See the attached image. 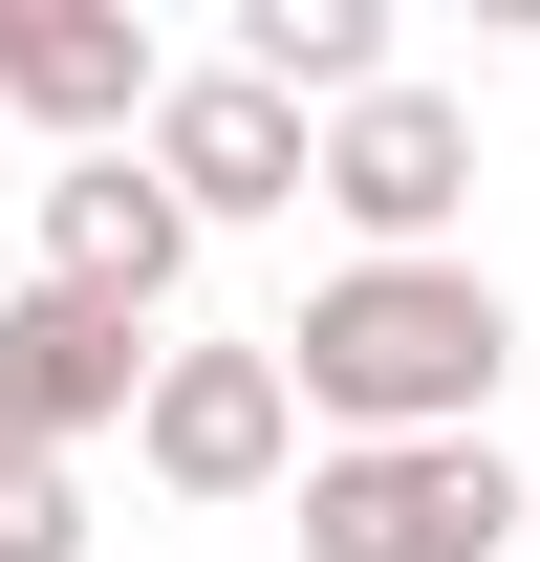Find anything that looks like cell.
<instances>
[{"label":"cell","instance_id":"6da1fadb","mask_svg":"<svg viewBox=\"0 0 540 562\" xmlns=\"http://www.w3.org/2000/svg\"><path fill=\"white\" fill-rule=\"evenodd\" d=\"M260 347L325 412V454H432V432H497L519 303L475 260H346V281H303V325H260Z\"/></svg>","mask_w":540,"mask_h":562},{"label":"cell","instance_id":"7a4b0ae2","mask_svg":"<svg viewBox=\"0 0 540 562\" xmlns=\"http://www.w3.org/2000/svg\"><path fill=\"white\" fill-rule=\"evenodd\" d=\"M303 195H325L368 260H454V216H475V109L390 66L368 109H325V131H303Z\"/></svg>","mask_w":540,"mask_h":562},{"label":"cell","instance_id":"3957f363","mask_svg":"<svg viewBox=\"0 0 540 562\" xmlns=\"http://www.w3.org/2000/svg\"><path fill=\"white\" fill-rule=\"evenodd\" d=\"M519 541V454L432 432V454H303V562H497Z\"/></svg>","mask_w":540,"mask_h":562},{"label":"cell","instance_id":"277c9868","mask_svg":"<svg viewBox=\"0 0 540 562\" xmlns=\"http://www.w3.org/2000/svg\"><path fill=\"white\" fill-rule=\"evenodd\" d=\"M131 454H151L173 497H281V454H303V390H281V347H151Z\"/></svg>","mask_w":540,"mask_h":562},{"label":"cell","instance_id":"5b68a950","mask_svg":"<svg viewBox=\"0 0 540 562\" xmlns=\"http://www.w3.org/2000/svg\"><path fill=\"white\" fill-rule=\"evenodd\" d=\"M131 173L195 216V238H216V216H303V109L238 87V66H173V87H151V131H131Z\"/></svg>","mask_w":540,"mask_h":562},{"label":"cell","instance_id":"8992f818","mask_svg":"<svg viewBox=\"0 0 540 562\" xmlns=\"http://www.w3.org/2000/svg\"><path fill=\"white\" fill-rule=\"evenodd\" d=\"M131 390H151V325L0 281V454H87V432H131Z\"/></svg>","mask_w":540,"mask_h":562},{"label":"cell","instance_id":"52a82bcc","mask_svg":"<svg viewBox=\"0 0 540 562\" xmlns=\"http://www.w3.org/2000/svg\"><path fill=\"white\" fill-rule=\"evenodd\" d=\"M151 22L131 0H0V109H22V131H66V151H131L151 131Z\"/></svg>","mask_w":540,"mask_h":562},{"label":"cell","instance_id":"ba28073f","mask_svg":"<svg viewBox=\"0 0 540 562\" xmlns=\"http://www.w3.org/2000/svg\"><path fill=\"white\" fill-rule=\"evenodd\" d=\"M44 281H66V303H109V325H151V303L195 281V216L151 195L131 151H87V173H44Z\"/></svg>","mask_w":540,"mask_h":562},{"label":"cell","instance_id":"9c48e42d","mask_svg":"<svg viewBox=\"0 0 540 562\" xmlns=\"http://www.w3.org/2000/svg\"><path fill=\"white\" fill-rule=\"evenodd\" d=\"M216 66L281 87V109L325 131V109H368V87H390V0H238V44H216Z\"/></svg>","mask_w":540,"mask_h":562},{"label":"cell","instance_id":"30bf717a","mask_svg":"<svg viewBox=\"0 0 540 562\" xmlns=\"http://www.w3.org/2000/svg\"><path fill=\"white\" fill-rule=\"evenodd\" d=\"M0 562H87V476L66 454H0Z\"/></svg>","mask_w":540,"mask_h":562}]
</instances>
